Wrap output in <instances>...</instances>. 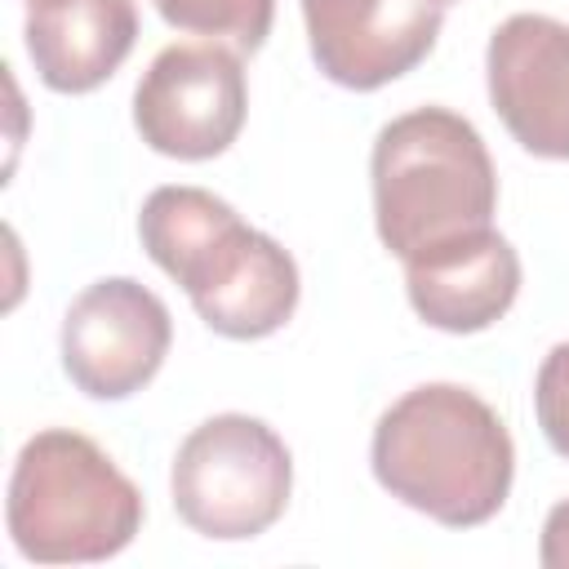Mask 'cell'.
Here are the masks:
<instances>
[{
    "instance_id": "7c38bea8",
    "label": "cell",
    "mask_w": 569,
    "mask_h": 569,
    "mask_svg": "<svg viewBox=\"0 0 569 569\" xmlns=\"http://www.w3.org/2000/svg\"><path fill=\"white\" fill-rule=\"evenodd\" d=\"M151 4L169 27L204 36L236 53H258L276 22V0H151Z\"/></svg>"
},
{
    "instance_id": "8fae6325",
    "label": "cell",
    "mask_w": 569,
    "mask_h": 569,
    "mask_svg": "<svg viewBox=\"0 0 569 569\" xmlns=\"http://www.w3.org/2000/svg\"><path fill=\"white\" fill-rule=\"evenodd\" d=\"M22 40L44 89L89 93L129 58L138 9L133 0H31Z\"/></svg>"
},
{
    "instance_id": "5bb4252c",
    "label": "cell",
    "mask_w": 569,
    "mask_h": 569,
    "mask_svg": "<svg viewBox=\"0 0 569 569\" xmlns=\"http://www.w3.org/2000/svg\"><path fill=\"white\" fill-rule=\"evenodd\" d=\"M538 560H542V569H569V498L547 511L542 538H538Z\"/></svg>"
},
{
    "instance_id": "ba28073f",
    "label": "cell",
    "mask_w": 569,
    "mask_h": 569,
    "mask_svg": "<svg viewBox=\"0 0 569 569\" xmlns=\"http://www.w3.org/2000/svg\"><path fill=\"white\" fill-rule=\"evenodd\" d=\"M489 102L507 133L542 160H569V22L511 13L485 49Z\"/></svg>"
},
{
    "instance_id": "2e32d148",
    "label": "cell",
    "mask_w": 569,
    "mask_h": 569,
    "mask_svg": "<svg viewBox=\"0 0 569 569\" xmlns=\"http://www.w3.org/2000/svg\"><path fill=\"white\" fill-rule=\"evenodd\" d=\"M440 4H445V0H440Z\"/></svg>"
},
{
    "instance_id": "7a4b0ae2",
    "label": "cell",
    "mask_w": 569,
    "mask_h": 569,
    "mask_svg": "<svg viewBox=\"0 0 569 569\" xmlns=\"http://www.w3.org/2000/svg\"><path fill=\"white\" fill-rule=\"evenodd\" d=\"M369 467L405 507L445 529H476L493 520L511 493L516 445L476 391L422 382L378 418Z\"/></svg>"
},
{
    "instance_id": "8992f818",
    "label": "cell",
    "mask_w": 569,
    "mask_h": 569,
    "mask_svg": "<svg viewBox=\"0 0 569 569\" xmlns=\"http://www.w3.org/2000/svg\"><path fill=\"white\" fill-rule=\"evenodd\" d=\"M249 111L244 62L227 44H169L133 89V129L169 160L222 156Z\"/></svg>"
},
{
    "instance_id": "52a82bcc",
    "label": "cell",
    "mask_w": 569,
    "mask_h": 569,
    "mask_svg": "<svg viewBox=\"0 0 569 569\" xmlns=\"http://www.w3.org/2000/svg\"><path fill=\"white\" fill-rule=\"evenodd\" d=\"M173 342L169 307L133 276L93 280L62 316V373L89 400H129L142 391Z\"/></svg>"
},
{
    "instance_id": "9c48e42d",
    "label": "cell",
    "mask_w": 569,
    "mask_h": 569,
    "mask_svg": "<svg viewBox=\"0 0 569 569\" xmlns=\"http://www.w3.org/2000/svg\"><path fill=\"white\" fill-rule=\"evenodd\" d=\"M307 44L342 89L369 93L409 76L445 27L440 0H302Z\"/></svg>"
},
{
    "instance_id": "5b68a950",
    "label": "cell",
    "mask_w": 569,
    "mask_h": 569,
    "mask_svg": "<svg viewBox=\"0 0 569 569\" xmlns=\"http://www.w3.org/2000/svg\"><path fill=\"white\" fill-rule=\"evenodd\" d=\"M173 511L200 538L244 542L267 533L293 493L289 445L249 413L204 418L173 453Z\"/></svg>"
},
{
    "instance_id": "3957f363",
    "label": "cell",
    "mask_w": 569,
    "mask_h": 569,
    "mask_svg": "<svg viewBox=\"0 0 569 569\" xmlns=\"http://www.w3.org/2000/svg\"><path fill=\"white\" fill-rule=\"evenodd\" d=\"M373 227L400 258L493 227L498 173L476 124L449 107H413L387 120L369 156Z\"/></svg>"
},
{
    "instance_id": "6da1fadb",
    "label": "cell",
    "mask_w": 569,
    "mask_h": 569,
    "mask_svg": "<svg viewBox=\"0 0 569 569\" xmlns=\"http://www.w3.org/2000/svg\"><path fill=\"white\" fill-rule=\"evenodd\" d=\"M138 240L222 338H271L298 311L293 253L204 187H156L142 200Z\"/></svg>"
},
{
    "instance_id": "9a60e30c",
    "label": "cell",
    "mask_w": 569,
    "mask_h": 569,
    "mask_svg": "<svg viewBox=\"0 0 569 569\" xmlns=\"http://www.w3.org/2000/svg\"><path fill=\"white\" fill-rule=\"evenodd\" d=\"M27 4H31V0H27Z\"/></svg>"
},
{
    "instance_id": "277c9868",
    "label": "cell",
    "mask_w": 569,
    "mask_h": 569,
    "mask_svg": "<svg viewBox=\"0 0 569 569\" xmlns=\"http://www.w3.org/2000/svg\"><path fill=\"white\" fill-rule=\"evenodd\" d=\"M138 485L71 427L36 431L9 476V538L36 565H93L120 556L142 529Z\"/></svg>"
},
{
    "instance_id": "30bf717a",
    "label": "cell",
    "mask_w": 569,
    "mask_h": 569,
    "mask_svg": "<svg viewBox=\"0 0 569 569\" xmlns=\"http://www.w3.org/2000/svg\"><path fill=\"white\" fill-rule=\"evenodd\" d=\"M405 293L418 320L445 333H480L520 293V253L507 236L476 231L405 262Z\"/></svg>"
},
{
    "instance_id": "4fadbf2b",
    "label": "cell",
    "mask_w": 569,
    "mask_h": 569,
    "mask_svg": "<svg viewBox=\"0 0 569 569\" xmlns=\"http://www.w3.org/2000/svg\"><path fill=\"white\" fill-rule=\"evenodd\" d=\"M533 413L547 445L569 458V342H556L533 378Z\"/></svg>"
}]
</instances>
